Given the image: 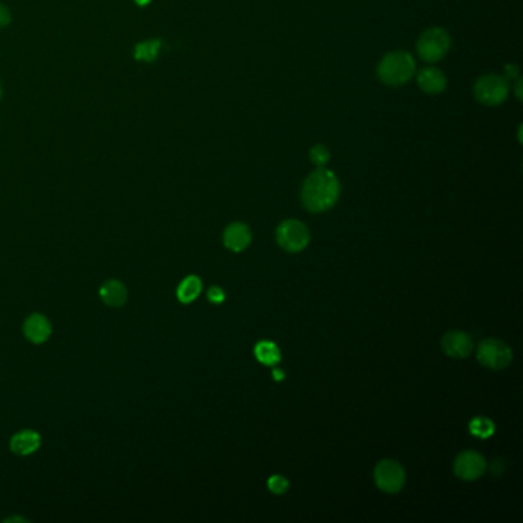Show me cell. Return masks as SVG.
Wrapping results in <instances>:
<instances>
[{"label":"cell","instance_id":"cell-3","mask_svg":"<svg viewBox=\"0 0 523 523\" xmlns=\"http://www.w3.org/2000/svg\"><path fill=\"white\" fill-rule=\"evenodd\" d=\"M449 48H452V37L444 28L439 27L425 29L416 45L417 54L426 63L442 60L448 54Z\"/></svg>","mask_w":523,"mask_h":523},{"label":"cell","instance_id":"cell-14","mask_svg":"<svg viewBox=\"0 0 523 523\" xmlns=\"http://www.w3.org/2000/svg\"><path fill=\"white\" fill-rule=\"evenodd\" d=\"M100 298L109 307H122L127 300L126 286L117 279H109L100 287Z\"/></svg>","mask_w":523,"mask_h":523},{"label":"cell","instance_id":"cell-4","mask_svg":"<svg viewBox=\"0 0 523 523\" xmlns=\"http://www.w3.org/2000/svg\"><path fill=\"white\" fill-rule=\"evenodd\" d=\"M474 97L485 106H497L502 104L510 94L508 78L498 74H485L474 83Z\"/></svg>","mask_w":523,"mask_h":523},{"label":"cell","instance_id":"cell-16","mask_svg":"<svg viewBox=\"0 0 523 523\" xmlns=\"http://www.w3.org/2000/svg\"><path fill=\"white\" fill-rule=\"evenodd\" d=\"M255 356L264 365H277L281 361V353L277 344L270 341H261L256 344Z\"/></svg>","mask_w":523,"mask_h":523},{"label":"cell","instance_id":"cell-19","mask_svg":"<svg viewBox=\"0 0 523 523\" xmlns=\"http://www.w3.org/2000/svg\"><path fill=\"white\" fill-rule=\"evenodd\" d=\"M309 155L312 163L316 165L318 167H324L330 162V152L324 144H315V146L310 149Z\"/></svg>","mask_w":523,"mask_h":523},{"label":"cell","instance_id":"cell-5","mask_svg":"<svg viewBox=\"0 0 523 523\" xmlns=\"http://www.w3.org/2000/svg\"><path fill=\"white\" fill-rule=\"evenodd\" d=\"M277 241L286 252L296 253L307 247L310 241V232L302 221L286 220L277 229Z\"/></svg>","mask_w":523,"mask_h":523},{"label":"cell","instance_id":"cell-12","mask_svg":"<svg viewBox=\"0 0 523 523\" xmlns=\"http://www.w3.org/2000/svg\"><path fill=\"white\" fill-rule=\"evenodd\" d=\"M23 333L31 342L42 344L51 335V323L40 313H33L23 324Z\"/></svg>","mask_w":523,"mask_h":523},{"label":"cell","instance_id":"cell-18","mask_svg":"<svg viewBox=\"0 0 523 523\" xmlns=\"http://www.w3.org/2000/svg\"><path fill=\"white\" fill-rule=\"evenodd\" d=\"M160 40H151V42L140 43L135 48V59L144 60V62H152L155 60L160 48Z\"/></svg>","mask_w":523,"mask_h":523},{"label":"cell","instance_id":"cell-25","mask_svg":"<svg viewBox=\"0 0 523 523\" xmlns=\"http://www.w3.org/2000/svg\"><path fill=\"white\" fill-rule=\"evenodd\" d=\"M135 2L139 4V5H148L151 2V0H135Z\"/></svg>","mask_w":523,"mask_h":523},{"label":"cell","instance_id":"cell-24","mask_svg":"<svg viewBox=\"0 0 523 523\" xmlns=\"http://www.w3.org/2000/svg\"><path fill=\"white\" fill-rule=\"evenodd\" d=\"M5 522H27V519H20V517H8Z\"/></svg>","mask_w":523,"mask_h":523},{"label":"cell","instance_id":"cell-15","mask_svg":"<svg viewBox=\"0 0 523 523\" xmlns=\"http://www.w3.org/2000/svg\"><path fill=\"white\" fill-rule=\"evenodd\" d=\"M201 287H203V284H201V279L198 277H186L181 281L179 288H176V296H179V300L183 304H189L197 300L198 295L201 293Z\"/></svg>","mask_w":523,"mask_h":523},{"label":"cell","instance_id":"cell-17","mask_svg":"<svg viewBox=\"0 0 523 523\" xmlns=\"http://www.w3.org/2000/svg\"><path fill=\"white\" fill-rule=\"evenodd\" d=\"M470 433L479 439H488L494 434V424L487 417H474L470 422Z\"/></svg>","mask_w":523,"mask_h":523},{"label":"cell","instance_id":"cell-23","mask_svg":"<svg viewBox=\"0 0 523 523\" xmlns=\"http://www.w3.org/2000/svg\"><path fill=\"white\" fill-rule=\"evenodd\" d=\"M273 377H275V381H283L284 379V372L279 368H275V370H273Z\"/></svg>","mask_w":523,"mask_h":523},{"label":"cell","instance_id":"cell-8","mask_svg":"<svg viewBox=\"0 0 523 523\" xmlns=\"http://www.w3.org/2000/svg\"><path fill=\"white\" fill-rule=\"evenodd\" d=\"M485 459L476 452H463L454 461V473L462 480H476L485 473Z\"/></svg>","mask_w":523,"mask_h":523},{"label":"cell","instance_id":"cell-1","mask_svg":"<svg viewBox=\"0 0 523 523\" xmlns=\"http://www.w3.org/2000/svg\"><path fill=\"white\" fill-rule=\"evenodd\" d=\"M341 186L336 175L326 167H318L302 183L301 201L309 212H326L340 200Z\"/></svg>","mask_w":523,"mask_h":523},{"label":"cell","instance_id":"cell-21","mask_svg":"<svg viewBox=\"0 0 523 523\" xmlns=\"http://www.w3.org/2000/svg\"><path fill=\"white\" fill-rule=\"evenodd\" d=\"M207 298H209V301L214 302V304H221L224 301V298H226V295H224L221 287H215L214 286V287L209 288Z\"/></svg>","mask_w":523,"mask_h":523},{"label":"cell","instance_id":"cell-22","mask_svg":"<svg viewBox=\"0 0 523 523\" xmlns=\"http://www.w3.org/2000/svg\"><path fill=\"white\" fill-rule=\"evenodd\" d=\"M8 22H10V13L5 6L0 5V28L8 25Z\"/></svg>","mask_w":523,"mask_h":523},{"label":"cell","instance_id":"cell-20","mask_svg":"<svg viewBox=\"0 0 523 523\" xmlns=\"http://www.w3.org/2000/svg\"><path fill=\"white\" fill-rule=\"evenodd\" d=\"M267 487L273 494H283L288 489V487H291V484H288V480L286 477L278 476V474H277V476H272L269 479Z\"/></svg>","mask_w":523,"mask_h":523},{"label":"cell","instance_id":"cell-2","mask_svg":"<svg viewBox=\"0 0 523 523\" xmlns=\"http://www.w3.org/2000/svg\"><path fill=\"white\" fill-rule=\"evenodd\" d=\"M377 78L387 86H400L416 74V62L407 51H393L385 54L377 65Z\"/></svg>","mask_w":523,"mask_h":523},{"label":"cell","instance_id":"cell-6","mask_svg":"<svg viewBox=\"0 0 523 523\" xmlns=\"http://www.w3.org/2000/svg\"><path fill=\"white\" fill-rule=\"evenodd\" d=\"M477 361L484 367L501 370L508 367L512 361V350L508 344L498 340H484L477 347Z\"/></svg>","mask_w":523,"mask_h":523},{"label":"cell","instance_id":"cell-13","mask_svg":"<svg viewBox=\"0 0 523 523\" xmlns=\"http://www.w3.org/2000/svg\"><path fill=\"white\" fill-rule=\"evenodd\" d=\"M40 434L34 430H22L11 438L10 448L14 454L29 456L36 453L40 447Z\"/></svg>","mask_w":523,"mask_h":523},{"label":"cell","instance_id":"cell-11","mask_svg":"<svg viewBox=\"0 0 523 523\" xmlns=\"http://www.w3.org/2000/svg\"><path fill=\"white\" fill-rule=\"evenodd\" d=\"M224 246L233 252H241L251 244L252 232L244 223H232L224 230Z\"/></svg>","mask_w":523,"mask_h":523},{"label":"cell","instance_id":"cell-10","mask_svg":"<svg viewBox=\"0 0 523 523\" xmlns=\"http://www.w3.org/2000/svg\"><path fill=\"white\" fill-rule=\"evenodd\" d=\"M417 85L425 94L436 95L445 91L447 76L439 68H424L417 72Z\"/></svg>","mask_w":523,"mask_h":523},{"label":"cell","instance_id":"cell-9","mask_svg":"<svg viewBox=\"0 0 523 523\" xmlns=\"http://www.w3.org/2000/svg\"><path fill=\"white\" fill-rule=\"evenodd\" d=\"M442 349H444L448 356L461 359L471 355L474 342L468 333L461 332V330H452V332L445 333V336L442 337Z\"/></svg>","mask_w":523,"mask_h":523},{"label":"cell","instance_id":"cell-7","mask_svg":"<svg viewBox=\"0 0 523 523\" xmlns=\"http://www.w3.org/2000/svg\"><path fill=\"white\" fill-rule=\"evenodd\" d=\"M375 482L377 488L385 491V493H399L405 484V471L396 461L385 459V461H381L376 465Z\"/></svg>","mask_w":523,"mask_h":523}]
</instances>
